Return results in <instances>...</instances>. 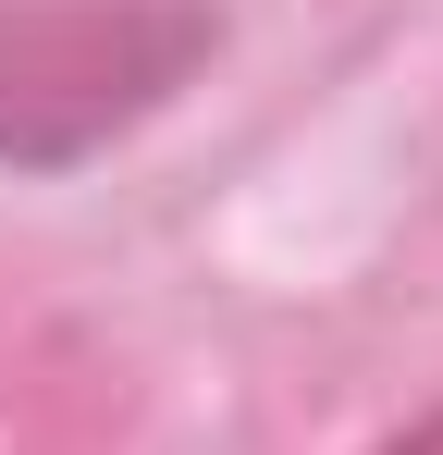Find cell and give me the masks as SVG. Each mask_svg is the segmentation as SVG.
Masks as SVG:
<instances>
[{"instance_id": "cell-1", "label": "cell", "mask_w": 443, "mask_h": 455, "mask_svg": "<svg viewBox=\"0 0 443 455\" xmlns=\"http://www.w3.org/2000/svg\"><path fill=\"white\" fill-rule=\"evenodd\" d=\"M222 50L210 0H0V160L74 172Z\"/></svg>"}, {"instance_id": "cell-2", "label": "cell", "mask_w": 443, "mask_h": 455, "mask_svg": "<svg viewBox=\"0 0 443 455\" xmlns=\"http://www.w3.org/2000/svg\"><path fill=\"white\" fill-rule=\"evenodd\" d=\"M369 455H443V406H431V419H407L394 443H369Z\"/></svg>"}]
</instances>
